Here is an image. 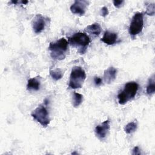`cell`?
<instances>
[{"label": "cell", "instance_id": "6da1fadb", "mask_svg": "<svg viewBox=\"0 0 155 155\" xmlns=\"http://www.w3.org/2000/svg\"><path fill=\"white\" fill-rule=\"evenodd\" d=\"M68 42L64 38L54 42H50L48 46V50L50 56L54 60L61 61L64 59L68 51Z\"/></svg>", "mask_w": 155, "mask_h": 155}, {"label": "cell", "instance_id": "7a4b0ae2", "mask_svg": "<svg viewBox=\"0 0 155 155\" xmlns=\"http://www.w3.org/2000/svg\"><path fill=\"white\" fill-rule=\"evenodd\" d=\"M68 42L72 47L77 48L80 54H84L90 43V39L85 33L78 32L68 37Z\"/></svg>", "mask_w": 155, "mask_h": 155}, {"label": "cell", "instance_id": "3957f363", "mask_svg": "<svg viewBox=\"0 0 155 155\" xmlns=\"http://www.w3.org/2000/svg\"><path fill=\"white\" fill-rule=\"evenodd\" d=\"M139 89V85L137 82L131 81L125 84L123 90L117 94L119 104L124 105L128 101L132 100L136 96Z\"/></svg>", "mask_w": 155, "mask_h": 155}, {"label": "cell", "instance_id": "277c9868", "mask_svg": "<svg viewBox=\"0 0 155 155\" xmlns=\"http://www.w3.org/2000/svg\"><path fill=\"white\" fill-rule=\"evenodd\" d=\"M86 78V74L84 70L79 67H74L71 71L68 87L72 89L82 88Z\"/></svg>", "mask_w": 155, "mask_h": 155}, {"label": "cell", "instance_id": "5b68a950", "mask_svg": "<svg viewBox=\"0 0 155 155\" xmlns=\"http://www.w3.org/2000/svg\"><path fill=\"white\" fill-rule=\"evenodd\" d=\"M31 116L44 127H47L50 124V119L49 114L46 107L44 105H39L33 111Z\"/></svg>", "mask_w": 155, "mask_h": 155}, {"label": "cell", "instance_id": "8992f818", "mask_svg": "<svg viewBox=\"0 0 155 155\" xmlns=\"http://www.w3.org/2000/svg\"><path fill=\"white\" fill-rule=\"evenodd\" d=\"M143 27V14L142 12L136 13L132 17L128 31L130 35L134 36L140 33Z\"/></svg>", "mask_w": 155, "mask_h": 155}, {"label": "cell", "instance_id": "52a82bcc", "mask_svg": "<svg viewBox=\"0 0 155 155\" xmlns=\"http://www.w3.org/2000/svg\"><path fill=\"white\" fill-rule=\"evenodd\" d=\"M110 120L108 119L97 125L94 129V132L96 137L101 140H104L106 137L110 130Z\"/></svg>", "mask_w": 155, "mask_h": 155}, {"label": "cell", "instance_id": "ba28073f", "mask_svg": "<svg viewBox=\"0 0 155 155\" xmlns=\"http://www.w3.org/2000/svg\"><path fill=\"white\" fill-rule=\"evenodd\" d=\"M88 4L89 2L87 1L76 0L70 6V11L74 14L82 16L85 14Z\"/></svg>", "mask_w": 155, "mask_h": 155}, {"label": "cell", "instance_id": "9c48e42d", "mask_svg": "<svg viewBox=\"0 0 155 155\" xmlns=\"http://www.w3.org/2000/svg\"><path fill=\"white\" fill-rule=\"evenodd\" d=\"M45 18L42 15L37 14L32 21V27L34 32L35 33H41L45 28Z\"/></svg>", "mask_w": 155, "mask_h": 155}, {"label": "cell", "instance_id": "30bf717a", "mask_svg": "<svg viewBox=\"0 0 155 155\" xmlns=\"http://www.w3.org/2000/svg\"><path fill=\"white\" fill-rule=\"evenodd\" d=\"M117 70L113 67H110L105 70L104 73V80L107 84H110L116 78Z\"/></svg>", "mask_w": 155, "mask_h": 155}, {"label": "cell", "instance_id": "8fae6325", "mask_svg": "<svg viewBox=\"0 0 155 155\" xmlns=\"http://www.w3.org/2000/svg\"><path fill=\"white\" fill-rule=\"evenodd\" d=\"M117 34L114 32H111L110 31H105L101 41L107 44V45H113L117 42Z\"/></svg>", "mask_w": 155, "mask_h": 155}, {"label": "cell", "instance_id": "7c38bea8", "mask_svg": "<svg viewBox=\"0 0 155 155\" xmlns=\"http://www.w3.org/2000/svg\"><path fill=\"white\" fill-rule=\"evenodd\" d=\"M85 30L87 33L94 36V37L98 36L102 31V28L100 24L98 23H93L89 25L85 28Z\"/></svg>", "mask_w": 155, "mask_h": 155}, {"label": "cell", "instance_id": "4fadbf2b", "mask_svg": "<svg viewBox=\"0 0 155 155\" xmlns=\"http://www.w3.org/2000/svg\"><path fill=\"white\" fill-rule=\"evenodd\" d=\"M41 82L38 78H32L28 80L27 89L28 91H38L40 88Z\"/></svg>", "mask_w": 155, "mask_h": 155}, {"label": "cell", "instance_id": "5bb4252c", "mask_svg": "<svg viewBox=\"0 0 155 155\" xmlns=\"http://www.w3.org/2000/svg\"><path fill=\"white\" fill-rule=\"evenodd\" d=\"M83 101V96L76 92H74L72 97V104L74 107H78Z\"/></svg>", "mask_w": 155, "mask_h": 155}, {"label": "cell", "instance_id": "9a60e30c", "mask_svg": "<svg viewBox=\"0 0 155 155\" xmlns=\"http://www.w3.org/2000/svg\"><path fill=\"white\" fill-rule=\"evenodd\" d=\"M147 93L149 96L153 94L155 92V81H154V76L153 75L149 79L148 84L147 86Z\"/></svg>", "mask_w": 155, "mask_h": 155}, {"label": "cell", "instance_id": "2e32d148", "mask_svg": "<svg viewBox=\"0 0 155 155\" xmlns=\"http://www.w3.org/2000/svg\"><path fill=\"white\" fill-rule=\"evenodd\" d=\"M50 74L54 80L58 81L62 78L64 75V73L61 69L55 68V69L50 70Z\"/></svg>", "mask_w": 155, "mask_h": 155}, {"label": "cell", "instance_id": "e0dca14e", "mask_svg": "<svg viewBox=\"0 0 155 155\" xmlns=\"http://www.w3.org/2000/svg\"><path fill=\"white\" fill-rule=\"evenodd\" d=\"M137 123L135 121L129 122L124 127V131L127 134H131L134 132L137 129Z\"/></svg>", "mask_w": 155, "mask_h": 155}, {"label": "cell", "instance_id": "ac0fdd59", "mask_svg": "<svg viewBox=\"0 0 155 155\" xmlns=\"http://www.w3.org/2000/svg\"><path fill=\"white\" fill-rule=\"evenodd\" d=\"M155 13V6L154 3H151L147 5L145 13L150 16H153Z\"/></svg>", "mask_w": 155, "mask_h": 155}, {"label": "cell", "instance_id": "d6986e66", "mask_svg": "<svg viewBox=\"0 0 155 155\" xmlns=\"http://www.w3.org/2000/svg\"><path fill=\"white\" fill-rule=\"evenodd\" d=\"M94 82L95 85L98 87V86H100L102 84V79L101 78L97 77V76H95L94 78Z\"/></svg>", "mask_w": 155, "mask_h": 155}, {"label": "cell", "instance_id": "ffe728a7", "mask_svg": "<svg viewBox=\"0 0 155 155\" xmlns=\"http://www.w3.org/2000/svg\"><path fill=\"white\" fill-rule=\"evenodd\" d=\"M109 12H108V8L107 7H103L101 8V16L103 17H105L108 15Z\"/></svg>", "mask_w": 155, "mask_h": 155}, {"label": "cell", "instance_id": "44dd1931", "mask_svg": "<svg viewBox=\"0 0 155 155\" xmlns=\"http://www.w3.org/2000/svg\"><path fill=\"white\" fill-rule=\"evenodd\" d=\"M124 3V1L122 0H119V1H113V4L116 8H120L123 4Z\"/></svg>", "mask_w": 155, "mask_h": 155}, {"label": "cell", "instance_id": "7402d4cb", "mask_svg": "<svg viewBox=\"0 0 155 155\" xmlns=\"http://www.w3.org/2000/svg\"><path fill=\"white\" fill-rule=\"evenodd\" d=\"M141 153H140V149L139 148V147H135L133 150V153H132V154L133 155H137V154H140Z\"/></svg>", "mask_w": 155, "mask_h": 155}]
</instances>
